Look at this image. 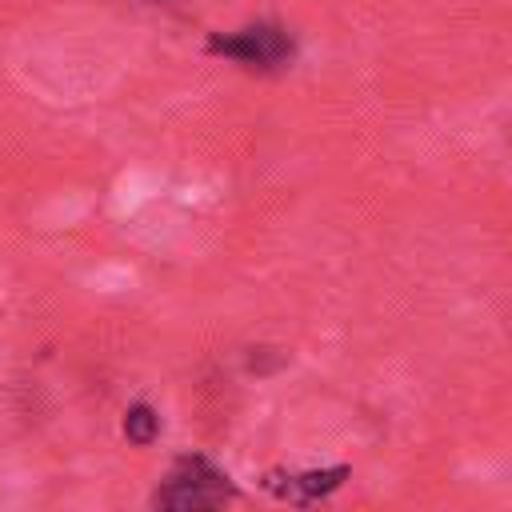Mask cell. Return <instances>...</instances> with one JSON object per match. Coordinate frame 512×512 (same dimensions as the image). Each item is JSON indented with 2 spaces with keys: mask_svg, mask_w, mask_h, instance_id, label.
<instances>
[{
  "mask_svg": "<svg viewBox=\"0 0 512 512\" xmlns=\"http://www.w3.org/2000/svg\"><path fill=\"white\" fill-rule=\"evenodd\" d=\"M204 52L244 72H284L296 60V36L276 20H252L232 32H208Z\"/></svg>",
  "mask_w": 512,
  "mask_h": 512,
  "instance_id": "cell-1",
  "label": "cell"
},
{
  "mask_svg": "<svg viewBox=\"0 0 512 512\" xmlns=\"http://www.w3.org/2000/svg\"><path fill=\"white\" fill-rule=\"evenodd\" d=\"M240 496V488L232 484V476L224 468H216L208 456L192 452L180 456L168 476L156 484V492L148 496L152 508H172V512H200V508H224Z\"/></svg>",
  "mask_w": 512,
  "mask_h": 512,
  "instance_id": "cell-2",
  "label": "cell"
},
{
  "mask_svg": "<svg viewBox=\"0 0 512 512\" xmlns=\"http://www.w3.org/2000/svg\"><path fill=\"white\" fill-rule=\"evenodd\" d=\"M348 476H352V468H348V464H332V468H304V472H280V468H272V472H264L260 488H264L268 496L284 500V504H300V508H304V504H316V500L332 496Z\"/></svg>",
  "mask_w": 512,
  "mask_h": 512,
  "instance_id": "cell-3",
  "label": "cell"
},
{
  "mask_svg": "<svg viewBox=\"0 0 512 512\" xmlns=\"http://www.w3.org/2000/svg\"><path fill=\"white\" fill-rule=\"evenodd\" d=\"M120 432L128 444L136 448H152L160 440V412L148 404V400H136L124 408V420H120Z\"/></svg>",
  "mask_w": 512,
  "mask_h": 512,
  "instance_id": "cell-4",
  "label": "cell"
}]
</instances>
